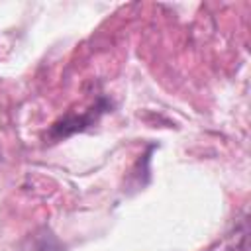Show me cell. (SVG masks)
I'll return each mask as SVG.
<instances>
[{
	"label": "cell",
	"mask_w": 251,
	"mask_h": 251,
	"mask_svg": "<svg viewBox=\"0 0 251 251\" xmlns=\"http://www.w3.org/2000/svg\"><path fill=\"white\" fill-rule=\"evenodd\" d=\"M104 108H108V102H106V100H100L96 106L88 108V110L82 112L80 116L69 114V116L61 118L57 124H53L49 135H51L53 139H61V137H65V135H69V133H73V131H80V129H84L88 124H92V122L104 112Z\"/></svg>",
	"instance_id": "obj_1"
}]
</instances>
